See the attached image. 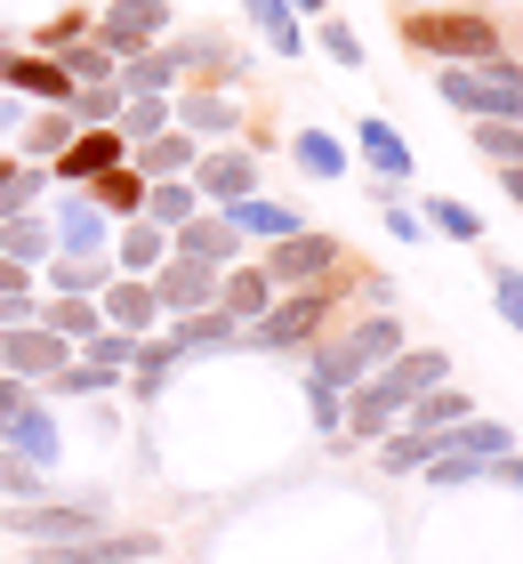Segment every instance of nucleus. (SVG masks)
Here are the masks:
<instances>
[{
	"label": "nucleus",
	"instance_id": "obj_1",
	"mask_svg": "<svg viewBox=\"0 0 523 564\" xmlns=\"http://www.w3.org/2000/svg\"><path fill=\"white\" fill-rule=\"evenodd\" d=\"M395 347H403V323L386 315V306H371V315H362V323H355L338 347H323V355H314L306 388H330V395H347L355 379H371V364H386Z\"/></svg>",
	"mask_w": 523,
	"mask_h": 564
},
{
	"label": "nucleus",
	"instance_id": "obj_2",
	"mask_svg": "<svg viewBox=\"0 0 523 564\" xmlns=\"http://www.w3.org/2000/svg\"><path fill=\"white\" fill-rule=\"evenodd\" d=\"M97 524H113L105 517V500H89V492H73V500H17V508H0V532L9 541H24V549H65V541H89Z\"/></svg>",
	"mask_w": 523,
	"mask_h": 564
},
{
	"label": "nucleus",
	"instance_id": "obj_3",
	"mask_svg": "<svg viewBox=\"0 0 523 564\" xmlns=\"http://www.w3.org/2000/svg\"><path fill=\"white\" fill-rule=\"evenodd\" d=\"M403 41L418 48V57H443V65H491L500 57V24L491 17H443V9H411Z\"/></svg>",
	"mask_w": 523,
	"mask_h": 564
},
{
	"label": "nucleus",
	"instance_id": "obj_4",
	"mask_svg": "<svg viewBox=\"0 0 523 564\" xmlns=\"http://www.w3.org/2000/svg\"><path fill=\"white\" fill-rule=\"evenodd\" d=\"M443 106L476 113V121H515L523 113V73L515 65H443Z\"/></svg>",
	"mask_w": 523,
	"mask_h": 564
},
{
	"label": "nucleus",
	"instance_id": "obj_5",
	"mask_svg": "<svg viewBox=\"0 0 523 564\" xmlns=\"http://www.w3.org/2000/svg\"><path fill=\"white\" fill-rule=\"evenodd\" d=\"M323 323H330V291H323V282H298L291 299L274 291V306L242 330V347H298V339H314Z\"/></svg>",
	"mask_w": 523,
	"mask_h": 564
},
{
	"label": "nucleus",
	"instance_id": "obj_6",
	"mask_svg": "<svg viewBox=\"0 0 523 564\" xmlns=\"http://www.w3.org/2000/svg\"><path fill=\"white\" fill-rule=\"evenodd\" d=\"M73 355H81V347L57 339L48 323H9V330H0V371H9V379H33V388H41V379H57Z\"/></svg>",
	"mask_w": 523,
	"mask_h": 564
},
{
	"label": "nucleus",
	"instance_id": "obj_7",
	"mask_svg": "<svg viewBox=\"0 0 523 564\" xmlns=\"http://www.w3.org/2000/svg\"><path fill=\"white\" fill-rule=\"evenodd\" d=\"M162 33H170V0H105L89 41H105L113 57H138V48H153Z\"/></svg>",
	"mask_w": 523,
	"mask_h": 564
},
{
	"label": "nucleus",
	"instance_id": "obj_8",
	"mask_svg": "<svg viewBox=\"0 0 523 564\" xmlns=\"http://www.w3.org/2000/svg\"><path fill=\"white\" fill-rule=\"evenodd\" d=\"M145 282H153V299H162V315H194V306H218V267L186 259V250H170V259L153 267Z\"/></svg>",
	"mask_w": 523,
	"mask_h": 564
},
{
	"label": "nucleus",
	"instance_id": "obj_9",
	"mask_svg": "<svg viewBox=\"0 0 523 564\" xmlns=\"http://www.w3.org/2000/svg\"><path fill=\"white\" fill-rule=\"evenodd\" d=\"M338 267V242L330 235H282V242H266V274H274V291H298V282H323Z\"/></svg>",
	"mask_w": 523,
	"mask_h": 564
},
{
	"label": "nucleus",
	"instance_id": "obj_10",
	"mask_svg": "<svg viewBox=\"0 0 523 564\" xmlns=\"http://www.w3.org/2000/svg\"><path fill=\"white\" fill-rule=\"evenodd\" d=\"M48 226H57V250H73V259H97V250L113 242V218L97 210L89 186H65V194H57V218H48Z\"/></svg>",
	"mask_w": 523,
	"mask_h": 564
},
{
	"label": "nucleus",
	"instance_id": "obj_11",
	"mask_svg": "<svg viewBox=\"0 0 523 564\" xmlns=\"http://www.w3.org/2000/svg\"><path fill=\"white\" fill-rule=\"evenodd\" d=\"M194 194L201 202H218V210H226V202H242V194H258V162H250V153L242 145H218V153H194Z\"/></svg>",
	"mask_w": 523,
	"mask_h": 564
},
{
	"label": "nucleus",
	"instance_id": "obj_12",
	"mask_svg": "<svg viewBox=\"0 0 523 564\" xmlns=\"http://www.w3.org/2000/svg\"><path fill=\"white\" fill-rule=\"evenodd\" d=\"M97 315L113 323V330H129V339H153V323H162V299H153L145 274H113V282L97 291Z\"/></svg>",
	"mask_w": 523,
	"mask_h": 564
},
{
	"label": "nucleus",
	"instance_id": "obj_13",
	"mask_svg": "<svg viewBox=\"0 0 523 564\" xmlns=\"http://www.w3.org/2000/svg\"><path fill=\"white\" fill-rule=\"evenodd\" d=\"M113 162H129V145H121V130H73L65 145H57V186H89V177H105Z\"/></svg>",
	"mask_w": 523,
	"mask_h": 564
},
{
	"label": "nucleus",
	"instance_id": "obj_14",
	"mask_svg": "<svg viewBox=\"0 0 523 564\" xmlns=\"http://www.w3.org/2000/svg\"><path fill=\"white\" fill-rule=\"evenodd\" d=\"M177 130H186L194 145H226L233 130H242V106H233L226 89H186L177 97Z\"/></svg>",
	"mask_w": 523,
	"mask_h": 564
},
{
	"label": "nucleus",
	"instance_id": "obj_15",
	"mask_svg": "<svg viewBox=\"0 0 523 564\" xmlns=\"http://www.w3.org/2000/svg\"><path fill=\"white\" fill-rule=\"evenodd\" d=\"M0 444L24 452V459H41V468H57V459H65V427H57V412H48V395L24 403V412L0 427Z\"/></svg>",
	"mask_w": 523,
	"mask_h": 564
},
{
	"label": "nucleus",
	"instance_id": "obj_16",
	"mask_svg": "<svg viewBox=\"0 0 523 564\" xmlns=\"http://www.w3.org/2000/svg\"><path fill=\"white\" fill-rule=\"evenodd\" d=\"M170 250H186V259H201V267H233V259H242V235H233L226 210H194L170 235Z\"/></svg>",
	"mask_w": 523,
	"mask_h": 564
},
{
	"label": "nucleus",
	"instance_id": "obj_17",
	"mask_svg": "<svg viewBox=\"0 0 523 564\" xmlns=\"http://www.w3.org/2000/svg\"><path fill=\"white\" fill-rule=\"evenodd\" d=\"M170 347L177 355H226V347H242V323L226 306H194V315H170Z\"/></svg>",
	"mask_w": 523,
	"mask_h": 564
},
{
	"label": "nucleus",
	"instance_id": "obj_18",
	"mask_svg": "<svg viewBox=\"0 0 523 564\" xmlns=\"http://www.w3.org/2000/svg\"><path fill=\"white\" fill-rule=\"evenodd\" d=\"M186 73H177V48H138V57L113 65V89L121 97H170Z\"/></svg>",
	"mask_w": 523,
	"mask_h": 564
},
{
	"label": "nucleus",
	"instance_id": "obj_19",
	"mask_svg": "<svg viewBox=\"0 0 523 564\" xmlns=\"http://www.w3.org/2000/svg\"><path fill=\"white\" fill-rule=\"evenodd\" d=\"M218 306L250 330V323L274 306V274H266V267H218Z\"/></svg>",
	"mask_w": 523,
	"mask_h": 564
},
{
	"label": "nucleus",
	"instance_id": "obj_20",
	"mask_svg": "<svg viewBox=\"0 0 523 564\" xmlns=\"http://www.w3.org/2000/svg\"><path fill=\"white\" fill-rule=\"evenodd\" d=\"M226 218H233V235H242V242H282V235H298V226H306L291 202H266V194L226 202Z\"/></svg>",
	"mask_w": 523,
	"mask_h": 564
},
{
	"label": "nucleus",
	"instance_id": "obj_21",
	"mask_svg": "<svg viewBox=\"0 0 523 564\" xmlns=\"http://www.w3.org/2000/svg\"><path fill=\"white\" fill-rule=\"evenodd\" d=\"M0 259H17V267H48L57 259V226H48L41 210H17V218H0Z\"/></svg>",
	"mask_w": 523,
	"mask_h": 564
},
{
	"label": "nucleus",
	"instance_id": "obj_22",
	"mask_svg": "<svg viewBox=\"0 0 523 564\" xmlns=\"http://www.w3.org/2000/svg\"><path fill=\"white\" fill-rule=\"evenodd\" d=\"M177 48V73H201V82H233V73L250 65V48H233L218 33H186V41H170Z\"/></svg>",
	"mask_w": 523,
	"mask_h": 564
},
{
	"label": "nucleus",
	"instance_id": "obj_23",
	"mask_svg": "<svg viewBox=\"0 0 523 564\" xmlns=\"http://www.w3.org/2000/svg\"><path fill=\"white\" fill-rule=\"evenodd\" d=\"M355 145H362V162L379 170V186H403V177H411V145H403V130H386L379 113L355 130Z\"/></svg>",
	"mask_w": 523,
	"mask_h": 564
},
{
	"label": "nucleus",
	"instance_id": "obj_24",
	"mask_svg": "<svg viewBox=\"0 0 523 564\" xmlns=\"http://www.w3.org/2000/svg\"><path fill=\"white\" fill-rule=\"evenodd\" d=\"M129 170H138V177H186V170H194V138H186V130L170 121L162 138L129 145Z\"/></svg>",
	"mask_w": 523,
	"mask_h": 564
},
{
	"label": "nucleus",
	"instance_id": "obj_25",
	"mask_svg": "<svg viewBox=\"0 0 523 564\" xmlns=\"http://www.w3.org/2000/svg\"><path fill=\"white\" fill-rule=\"evenodd\" d=\"M194 210H201L194 177H145V210H138V218H153L162 235H177V226H186Z\"/></svg>",
	"mask_w": 523,
	"mask_h": 564
},
{
	"label": "nucleus",
	"instance_id": "obj_26",
	"mask_svg": "<svg viewBox=\"0 0 523 564\" xmlns=\"http://www.w3.org/2000/svg\"><path fill=\"white\" fill-rule=\"evenodd\" d=\"M170 121H177V97H121L113 130H121V145H145V138H162Z\"/></svg>",
	"mask_w": 523,
	"mask_h": 564
},
{
	"label": "nucleus",
	"instance_id": "obj_27",
	"mask_svg": "<svg viewBox=\"0 0 523 564\" xmlns=\"http://www.w3.org/2000/svg\"><path fill=\"white\" fill-rule=\"evenodd\" d=\"M162 259H170V235H162L153 218H129V226H121V259H113V274H153Z\"/></svg>",
	"mask_w": 523,
	"mask_h": 564
},
{
	"label": "nucleus",
	"instance_id": "obj_28",
	"mask_svg": "<svg viewBox=\"0 0 523 564\" xmlns=\"http://www.w3.org/2000/svg\"><path fill=\"white\" fill-rule=\"evenodd\" d=\"M48 282H57L65 299H97L105 282H113V259H105V250H97V259H73V250H57V259H48Z\"/></svg>",
	"mask_w": 523,
	"mask_h": 564
},
{
	"label": "nucleus",
	"instance_id": "obj_29",
	"mask_svg": "<svg viewBox=\"0 0 523 564\" xmlns=\"http://www.w3.org/2000/svg\"><path fill=\"white\" fill-rule=\"evenodd\" d=\"M242 9H250L258 33H266L274 57H306V41H298V9H291V0H242Z\"/></svg>",
	"mask_w": 523,
	"mask_h": 564
},
{
	"label": "nucleus",
	"instance_id": "obj_30",
	"mask_svg": "<svg viewBox=\"0 0 523 564\" xmlns=\"http://www.w3.org/2000/svg\"><path fill=\"white\" fill-rule=\"evenodd\" d=\"M89 194H97L105 218H138V210H145V177L129 170V162H113L105 177H89Z\"/></svg>",
	"mask_w": 523,
	"mask_h": 564
},
{
	"label": "nucleus",
	"instance_id": "obj_31",
	"mask_svg": "<svg viewBox=\"0 0 523 564\" xmlns=\"http://www.w3.org/2000/svg\"><path fill=\"white\" fill-rule=\"evenodd\" d=\"M17 500H48V468L0 444V508H17Z\"/></svg>",
	"mask_w": 523,
	"mask_h": 564
},
{
	"label": "nucleus",
	"instance_id": "obj_32",
	"mask_svg": "<svg viewBox=\"0 0 523 564\" xmlns=\"http://www.w3.org/2000/svg\"><path fill=\"white\" fill-rule=\"evenodd\" d=\"M291 162H298L306 177H347V145H338L330 130H298V138H291Z\"/></svg>",
	"mask_w": 523,
	"mask_h": 564
},
{
	"label": "nucleus",
	"instance_id": "obj_33",
	"mask_svg": "<svg viewBox=\"0 0 523 564\" xmlns=\"http://www.w3.org/2000/svg\"><path fill=\"white\" fill-rule=\"evenodd\" d=\"M41 323L57 330V339H73V347H81V339H97V330H105L97 299H65V291H57V306H41Z\"/></svg>",
	"mask_w": 523,
	"mask_h": 564
},
{
	"label": "nucleus",
	"instance_id": "obj_34",
	"mask_svg": "<svg viewBox=\"0 0 523 564\" xmlns=\"http://www.w3.org/2000/svg\"><path fill=\"white\" fill-rule=\"evenodd\" d=\"M57 65L73 73V89H89V82H113V65H121V57H113L105 41H65V48H57Z\"/></svg>",
	"mask_w": 523,
	"mask_h": 564
},
{
	"label": "nucleus",
	"instance_id": "obj_35",
	"mask_svg": "<svg viewBox=\"0 0 523 564\" xmlns=\"http://www.w3.org/2000/svg\"><path fill=\"white\" fill-rule=\"evenodd\" d=\"M41 194H48V170H33V162H9V170H0V218L33 210Z\"/></svg>",
	"mask_w": 523,
	"mask_h": 564
},
{
	"label": "nucleus",
	"instance_id": "obj_36",
	"mask_svg": "<svg viewBox=\"0 0 523 564\" xmlns=\"http://www.w3.org/2000/svg\"><path fill=\"white\" fill-rule=\"evenodd\" d=\"M41 388H57V395H113L121 371H105V364H89V355H73V364H65L57 379H41Z\"/></svg>",
	"mask_w": 523,
	"mask_h": 564
},
{
	"label": "nucleus",
	"instance_id": "obj_37",
	"mask_svg": "<svg viewBox=\"0 0 523 564\" xmlns=\"http://www.w3.org/2000/svg\"><path fill=\"white\" fill-rule=\"evenodd\" d=\"M476 403H467L459 388H427V395H411V427H459Z\"/></svg>",
	"mask_w": 523,
	"mask_h": 564
},
{
	"label": "nucleus",
	"instance_id": "obj_38",
	"mask_svg": "<svg viewBox=\"0 0 523 564\" xmlns=\"http://www.w3.org/2000/svg\"><path fill=\"white\" fill-rule=\"evenodd\" d=\"M73 130H81V121H73V113L57 106V113H24V130H17V138H24V153H57Z\"/></svg>",
	"mask_w": 523,
	"mask_h": 564
},
{
	"label": "nucleus",
	"instance_id": "obj_39",
	"mask_svg": "<svg viewBox=\"0 0 523 564\" xmlns=\"http://www.w3.org/2000/svg\"><path fill=\"white\" fill-rule=\"evenodd\" d=\"M418 218H427V226H435L443 242H476V235H483V218L467 210V202H427V210H418Z\"/></svg>",
	"mask_w": 523,
	"mask_h": 564
},
{
	"label": "nucleus",
	"instance_id": "obj_40",
	"mask_svg": "<svg viewBox=\"0 0 523 564\" xmlns=\"http://www.w3.org/2000/svg\"><path fill=\"white\" fill-rule=\"evenodd\" d=\"M81 355H89V364H105V371H129V355H138V339H129V330H113V323H105L97 339H81Z\"/></svg>",
	"mask_w": 523,
	"mask_h": 564
},
{
	"label": "nucleus",
	"instance_id": "obj_41",
	"mask_svg": "<svg viewBox=\"0 0 523 564\" xmlns=\"http://www.w3.org/2000/svg\"><path fill=\"white\" fill-rule=\"evenodd\" d=\"M314 41H323V57H330V65H362V33H355V24L323 17V33H314Z\"/></svg>",
	"mask_w": 523,
	"mask_h": 564
},
{
	"label": "nucleus",
	"instance_id": "obj_42",
	"mask_svg": "<svg viewBox=\"0 0 523 564\" xmlns=\"http://www.w3.org/2000/svg\"><path fill=\"white\" fill-rule=\"evenodd\" d=\"M476 145L491 153V162H523V130L515 121H476Z\"/></svg>",
	"mask_w": 523,
	"mask_h": 564
},
{
	"label": "nucleus",
	"instance_id": "obj_43",
	"mask_svg": "<svg viewBox=\"0 0 523 564\" xmlns=\"http://www.w3.org/2000/svg\"><path fill=\"white\" fill-rule=\"evenodd\" d=\"M491 299H500V315L523 330V267H500V274H491Z\"/></svg>",
	"mask_w": 523,
	"mask_h": 564
},
{
	"label": "nucleus",
	"instance_id": "obj_44",
	"mask_svg": "<svg viewBox=\"0 0 523 564\" xmlns=\"http://www.w3.org/2000/svg\"><path fill=\"white\" fill-rule=\"evenodd\" d=\"M306 412H314V427H323V435L347 427V412H338V395H330V388H306Z\"/></svg>",
	"mask_w": 523,
	"mask_h": 564
},
{
	"label": "nucleus",
	"instance_id": "obj_45",
	"mask_svg": "<svg viewBox=\"0 0 523 564\" xmlns=\"http://www.w3.org/2000/svg\"><path fill=\"white\" fill-rule=\"evenodd\" d=\"M41 388H33V379H9V371H0V427H9L17 412H24V403H33Z\"/></svg>",
	"mask_w": 523,
	"mask_h": 564
},
{
	"label": "nucleus",
	"instance_id": "obj_46",
	"mask_svg": "<svg viewBox=\"0 0 523 564\" xmlns=\"http://www.w3.org/2000/svg\"><path fill=\"white\" fill-rule=\"evenodd\" d=\"M386 235H395V242H427V218L403 210V202H386Z\"/></svg>",
	"mask_w": 523,
	"mask_h": 564
},
{
	"label": "nucleus",
	"instance_id": "obj_47",
	"mask_svg": "<svg viewBox=\"0 0 523 564\" xmlns=\"http://www.w3.org/2000/svg\"><path fill=\"white\" fill-rule=\"evenodd\" d=\"M483 476H491V484H508V492H523V459H515V452H500V459H483Z\"/></svg>",
	"mask_w": 523,
	"mask_h": 564
},
{
	"label": "nucleus",
	"instance_id": "obj_48",
	"mask_svg": "<svg viewBox=\"0 0 523 564\" xmlns=\"http://www.w3.org/2000/svg\"><path fill=\"white\" fill-rule=\"evenodd\" d=\"M291 9H306V17H330V0H291Z\"/></svg>",
	"mask_w": 523,
	"mask_h": 564
},
{
	"label": "nucleus",
	"instance_id": "obj_49",
	"mask_svg": "<svg viewBox=\"0 0 523 564\" xmlns=\"http://www.w3.org/2000/svg\"><path fill=\"white\" fill-rule=\"evenodd\" d=\"M411 9H443V0H411Z\"/></svg>",
	"mask_w": 523,
	"mask_h": 564
},
{
	"label": "nucleus",
	"instance_id": "obj_50",
	"mask_svg": "<svg viewBox=\"0 0 523 564\" xmlns=\"http://www.w3.org/2000/svg\"><path fill=\"white\" fill-rule=\"evenodd\" d=\"M24 564H41V556H24Z\"/></svg>",
	"mask_w": 523,
	"mask_h": 564
},
{
	"label": "nucleus",
	"instance_id": "obj_51",
	"mask_svg": "<svg viewBox=\"0 0 523 564\" xmlns=\"http://www.w3.org/2000/svg\"><path fill=\"white\" fill-rule=\"evenodd\" d=\"M0 170H9V162H0Z\"/></svg>",
	"mask_w": 523,
	"mask_h": 564
}]
</instances>
